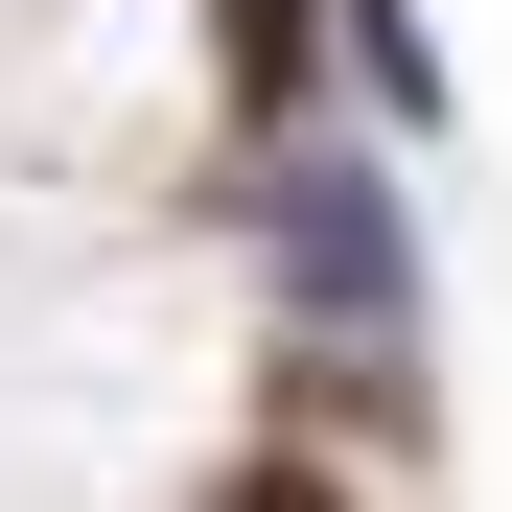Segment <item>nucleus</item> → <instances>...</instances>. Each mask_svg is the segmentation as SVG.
<instances>
[{"instance_id":"f257e3e1","label":"nucleus","mask_w":512,"mask_h":512,"mask_svg":"<svg viewBox=\"0 0 512 512\" xmlns=\"http://www.w3.org/2000/svg\"><path fill=\"white\" fill-rule=\"evenodd\" d=\"M256 233H280V303H303L326 396H419V233H396L373 163H350V140H303L280 187H256Z\"/></svg>"},{"instance_id":"f03ea898","label":"nucleus","mask_w":512,"mask_h":512,"mask_svg":"<svg viewBox=\"0 0 512 512\" xmlns=\"http://www.w3.org/2000/svg\"><path fill=\"white\" fill-rule=\"evenodd\" d=\"M210 512H350V489H326V466H233Z\"/></svg>"}]
</instances>
